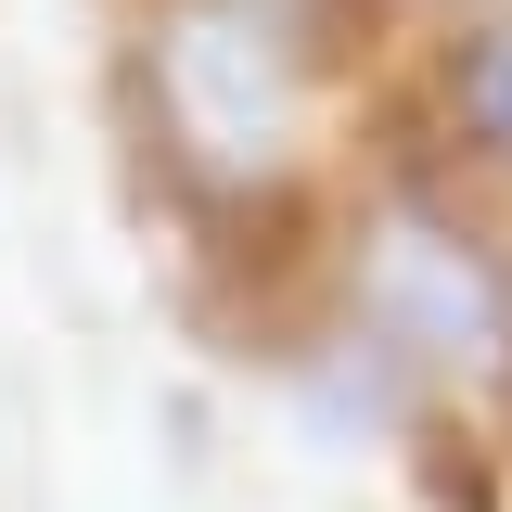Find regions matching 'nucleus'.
Instances as JSON below:
<instances>
[{
	"mask_svg": "<svg viewBox=\"0 0 512 512\" xmlns=\"http://www.w3.org/2000/svg\"><path fill=\"white\" fill-rule=\"evenodd\" d=\"M154 128L192 180L256 192L308 141V39L269 0H167L154 13Z\"/></svg>",
	"mask_w": 512,
	"mask_h": 512,
	"instance_id": "nucleus-1",
	"label": "nucleus"
},
{
	"mask_svg": "<svg viewBox=\"0 0 512 512\" xmlns=\"http://www.w3.org/2000/svg\"><path fill=\"white\" fill-rule=\"evenodd\" d=\"M359 333L397 372H500L512 359V282L436 205H384L359 231Z\"/></svg>",
	"mask_w": 512,
	"mask_h": 512,
	"instance_id": "nucleus-2",
	"label": "nucleus"
},
{
	"mask_svg": "<svg viewBox=\"0 0 512 512\" xmlns=\"http://www.w3.org/2000/svg\"><path fill=\"white\" fill-rule=\"evenodd\" d=\"M448 128H461L487 167H512V13H487V26L448 52Z\"/></svg>",
	"mask_w": 512,
	"mask_h": 512,
	"instance_id": "nucleus-3",
	"label": "nucleus"
}]
</instances>
